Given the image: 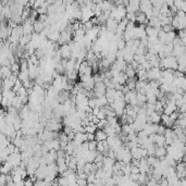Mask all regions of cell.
Instances as JSON below:
<instances>
[{
    "label": "cell",
    "instance_id": "d6986e66",
    "mask_svg": "<svg viewBox=\"0 0 186 186\" xmlns=\"http://www.w3.org/2000/svg\"><path fill=\"white\" fill-rule=\"evenodd\" d=\"M95 180H96V176H95V173H90L87 175V183H94Z\"/></svg>",
    "mask_w": 186,
    "mask_h": 186
},
{
    "label": "cell",
    "instance_id": "5b68a950",
    "mask_svg": "<svg viewBox=\"0 0 186 186\" xmlns=\"http://www.w3.org/2000/svg\"><path fill=\"white\" fill-rule=\"evenodd\" d=\"M73 141H75L76 144L81 145L84 141H87V137H86V133H75L74 135V139Z\"/></svg>",
    "mask_w": 186,
    "mask_h": 186
},
{
    "label": "cell",
    "instance_id": "4fadbf2b",
    "mask_svg": "<svg viewBox=\"0 0 186 186\" xmlns=\"http://www.w3.org/2000/svg\"><path fill=\"white\" fill-rule=\"evenodd\" d=\"M148 176H147V174H145V173H139L138 174V179H137V183L139 184V186H145L146 183L148 182Z\"/></svg>",
    "mask_w": 186,
    "mask_h": 186
},
{
    "label": "cell",
    "instance_id": "30bf717a",
    "mask_svg": "<svg viewBox=\"0 0 186 186\" xmlns=\"http://www.w3.org/2000/svg\"><path fill=\"white\" fill-rule=\"evenodd\" d=\"M117 81V83L119 84V85H125L126 84V81H127V76L125 75V73L124 72H120L119 73V75L117 77H114Z\"/></svg>",
    "mask_w": 186,
    "mask_h": 186
},
{
    "label": "cell",
    "instance_id": "9a60e30c",
    "mask_svg": "<svg viewBox=\"0 0 186 186\" xmlns=\"http://www.w3.org/2000/svg\"><path fill=\"white\" fill-rule=\"evenodd\" d=\"M165 132V127L162 125V124H159V125H158V128H157V133H156V134L162 135V136H163Z\"/></svg>",
    "mask_w": 186,
    "mask_h": 186
},
{
    "label": "cell",
    "instance_id": "9c48e42d",
    "mask_svg": "<svg viewBox=\"0 0 186 186\" xmlns=\"http://www.w3.org/2000/svg\"><path fill=\"white\" fill-rule=\"evenodd\" d=\"M11 74H12V72H11V69L9 66H1L0 68V77H3L2 79H8Z\"/></svg>",
    "mask_w": 186,
    "mask_h": 186
},
{
    "label": "cell",
    "instance_id": "7c38bea8",
    "mask_svg": "<svg viewBox=\"0 0 186 186\" xmlns=\"http://www.w3.org/2000/svg\"><path fill=\"white\" fill-rule=\"evenodd\" d=\"M124 73H125V75L127 76V79H134V77H136V72H135V70L130 65V64H127Z\"/></svg>",
    "mask_w": 186,
    "mask_h": 186
},
{
    "label": "cell",
    "instance_id": "277c9868",
    "mask_svg": "<svg viewBox=\"0 0 186 186\" xmlns=\"http://www.w3.org/2000/svg\"><path fill=\"white\" fill-rule=\"evenodd\" d=\"M160 124H162L165 128H172L174 125V121H172L169 116L161 114V123Z\"/></svg>",
    "mask_w": 186,
    "mask_h": 186
},
{
    "label": "cell",
    "instance_id": "603a6c76",
    "mask_svg": "<svg viewBox=\"0 0 186 186\" xmlns=\"http://www.w3.org/2000/svg\"><path fill=\"white\" fill-rule=\"evenodd\" d=\"M157 183H158V184L160 185V186H168V185H169V183H168V180H167V179H165V178H162L160 181H159V182H157Z\"/></svg>",
    "mask_w": 186,
    "mask_h": 186
},
{
    "label": "cell",
    "instance_id": "e0dca14e",
    "mask_svg": "<svg viewBox=\"0 0 186 186\" xmlns=\"http://www.w3.org/2000/svg\"><path fill=\"white\" fill-rule=\"evenodd\" d=\"M23 184L24 186H34V182H33L31 178H26L25 180L23 181Z\"/></svg>",
    "mask_w": 186,
    "mask_h": 186
},
{
    "label": "cell",
    "instance_id": "52a82bcc",
    "mask_svg": "<svg viewBox=\"0 0 186 186\" xmlns=\"http://www.w3.org/2000/svg\"><path fill=\"white\" fill-rule=\"evenodd\" d=\"M149 120H150V123L151 124H160L161 123V114L157 113V112H151V113L149 114Z\"/></svg>",
    "mask_w": 186,
    "mask_h": 186
},
{
    "label": "cell",
    "instance_id": "6da1fadb",
    "mask_svg": "<svg viewBox=\"0 0 186 186\" xmlns=\"http://www.w3.org/2000/svg\"><path fill=\"white\" fill-rule=\"evenodd\" d=\"M126 13H137L139 11V1H128V6L125 7Z\"/></svg>",
    "mask_w": 186,
    "mask_h": 186
},
{
    "label": "cell",
    "instance_id": "8fae6325",
    "mask_svg": "<svg viewBox=\"0 0 186 186\" xmlns=\"http://www.w3.org/2000/svg\"><path fill=\"white\" fill-rule=\"evenodd\" d=\"M59 37H60V32H50L47 35L48 41H50L51 43H58Z\"/></svg>",
    "mask_w": 186,
    "mask_h": 186
},
{
    "label": "cell",
    "instance_id": "7402d4cb",
    "mask_svg": "<svg viewBox=\"0 0 186 186\" xmlns=\"http://www.w3.org/2000/svg\"><path fill=\"white\" fill-rule=\"evenodd\" d=\"M130 174H139V169L134 165H131V173Z\"/></svg>",
    "mask_w": 186,
    "mask_h": 186
},
{
    "label": "cell",
    "instance_id": "8992f818",
    "mask_svg": "<svg viewBox=\"0 0 186 186\" xmlns=\"http://www.w3.org/2000/svg\"><path fill=\"white\" fill-rule=\"evenodd\" d=\"M44 28H45V24H44L43 22L38 21V20H36V21L33 23V31H35L36 34H41L44 31Z\"/></svg>",
    "mask_w": 186,
    "mask_h": 186
},
{
    "label": "cell",
    "instance_id": "ac0fdd59",
    "mask_svg": "<svg viewBox=\"0 0 186 186\" xmlns=\"http://www.w3.org/2000/svg\"><path fill=\"white\" fill-rule=\"evenodd\" d=\"M7 185V175L4 174H0V186Z\"/></svg>",
    "mask_w": 186,
    "mask_h": 186
},
{
    "label": "cell",
    "instance_id": "44dd1931",
    "mask_svg": "<svg viewBox=\"0 0 186 186\" xmlns=\"http://www.w3.org/2000/svg\"><path fill=\"white\" fill-rule=\"evenodd\" d=\"M76 184H77V186H87V181H86V180H79V179H77Z\"/></svg>",
    "mask_w": 186,
    "mask_h": 186
},
{
    "label": "cell",
    "instance_id": "3957f363",
    "mask_svg": "<svg viewBox=\"0 0 186 186\" xmlns=\"http://www.w3.org/2000/svg\"><path fill=\"white\" fill-rule=\"evenodd\" d=\"M165 156H167V149H165V147H156L154 152L155 158H157L158 160H162Z\"/></svg>",
    "mask_w": 186,
    "mask_h": 186
},
{
    "label": "cell",
    "instance_id": "ffe728a7",
    "mask_svg": "<svg viewBox=\"0 0 186 186\" xmlns=\"http://www.w3.org/2000/svg\"><path fill=\"white\" fill-rule=\"evenodd\" d=\"M169 117H170V119H171L172 121H174V122H175V121L179 119V112H178V111H174V112H172V113L170 114Z\"/></svg>",
    "mask_w": 186,
    "mask_h": 186
},
{
    "label": "cell",
    "instance_id": "2e32d148",
    "mask_svg": "<svg viewBox=\"0 0 186 186\" xmlns=\"http://www.w3.org/2000/svg\"><path fill=\"white\" fill-rule=\"evenodd\" d=\"M161 30H162L165 34H167V33H169V32H172V31H174L173 27L171 26V24H170V25H163L162 27H161Z\"/></svg>",
    "mask_w": 186,
    "mask_h": 186
},
{
    "label": "cell",
    "instance_id": "ba28073f",
    "mask_svg": "<svg viewBox=\"0 0 186 186\" xmlns=\"http://www.w3.org/2000/svg\"><path fill=\"white\" fill-rule=\"evenodd\" d=\"M95 141H103L107 139V134L103 132V130H97L95 132Z\"/></svg>",
    "mask_w": 186,
    "mask_h": 186
},
{
    "label": "cell",
    "instance_id": "cb8c5ba5",
    "mask_svg": "<svg viewBox=\"0 0 186 186\" xmlns=\"http://www.w3.org/2000/svg\"><path fill=\"white\" fill-rule=\"evenodd\" d=\"M2 92V79H0V93Z\"/></svg>",
    "mask_w": 186,
    "mask_h": 186
},
{
    "label": "cell",
    "instance_id": "d4e9b609",
    "mask_svg": "<svg viewBox=\"0 0 186 186\" xmlns=\"http://www.w3.org/2000/svg\"><path fill=\"white\" fill-rule=\"evenodd\" d=\"M154 186H160V185H159V184H158V183H156V184H155Z\"/></svg>",
    "mask_w": 186,
    "mask_h": 186
},
{
    "label": "cell",
    "instance_id": "5bb4252c",
    "mask_svg": "<svg viewBox=\"0 0 186 186\" xmlns=\"http://www.w3.org/2000/svg\"><path fill=\"white\" fill-rule=\"evenodd\" d=\"M96 148H97V141H88V150H89V151H96Z\"/></svg>",
    "mask_w": 186,
    "mask_h": 186
},
{
    "label": "cell",
    "instance_id": "7a4b0ae2",
    "mask_svg": "<svg viewBox=\"0 0 186 186\" xmlns=\"http://www.w3.org/2000/svg\"><path fill=\"white\" fill-rule=\"evenodd\" d=\"M59 51H60L61 58L62 59H66L69 60V58H71V48L70 46L66 44V45H62L59 48Z\"/></svg>",
    "mask_w": 186,
    "mask_h": 186
}]
</instances>
